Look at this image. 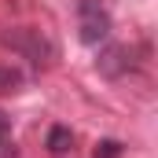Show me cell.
<instances>
[{
  "label": "cell",
  "instance_id": "1",
  "mask_svg": "<svg viewBox=\"0 0 158 158\" xmlns=\"http://www.w3.org/2000/svg\"><path fill=\"white\" fill-rule=\"evenodd\" d=\"M77 37L88 48H96L110 37V11L99 0H77Z\"/></svg>",
  "mask_w": 158,
  "mask_h": 158
},
{
  "label": "cell",
  "instance_id": "2",
  "mask_svg": "<svg viewBox=\"0 0 158 158\" xmlns=\"http://www.w3.org/2000/svg\"><path fill=\"white\" fill-rule=\"evenodd\" d=\"M96 66H99L103 77H121V74H129V66H132V52H129L125 44H110V48L99 52Z\"/></svg>",
  "mask_w": 158,
  "mask_h": 158
},
{
  "label": "cell",
  "instance_id": "3",
  "mask_svg": "<svg viewBox=\"0 0 158 158\" xmlns=\"http://www.w3.org/2000/svg\"><path fill=\"white\" fill-rule=\"evenodd\" d=\"M44 147L52 151V155H66L70 147H74V132H70V125H52L48 129V140H44Z\"/></svg>",
  "mask_w": 158,
  "mask_h": 158
},
{
  "label": "cell",
  "instance_id": "4",
  "mask_svg": "<svg viewBox=\"0 0 158 158\" xmlns=\"http://www.w3.org/2000/svg\"><path fill=\"white\" fill-rule=\"evenodd\" d=\"M22 88V74L15 66H0V92H19Z\"/></svg>",
  "mask_w": 158,
  "mask_h": 158
},
{
  "label": "cell",
  "instance_id": "5",
  "mask_svg": "<svg viewBox=\"0 0 158 158\" xmlns=\"http://www.w3.org/2000/svg\"><path fill=\"white\" fill-rule=\"evenodd\" d=\"M92 158H121V143H118V140H99Z\"/></svg>",
  "mask_w": 158,
  "mask_h": 158
},
{
  "label": "cell",
  "instance_id": "6",
  "mask_svg": "<svg viewBox=\"0 0 158 158\" xmlns=\"http://www.w3.org/2000/svg\"><path fill=\"white\" fill-rule=\"evenodd\" d=\"M4 140H7V114L0 110V147H4Z\"/></svg>",
  "mask_w": 158,
  "mask_h": 158
}]
</instances>
